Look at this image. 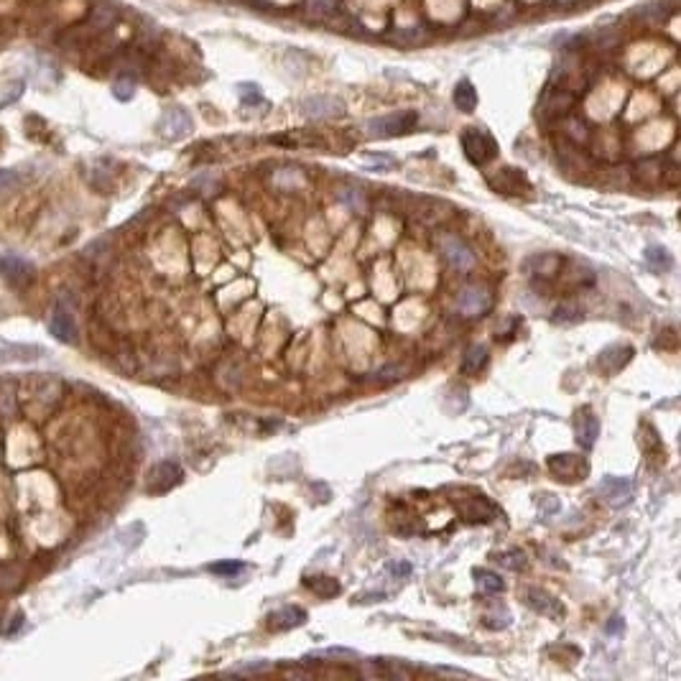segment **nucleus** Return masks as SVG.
<instances>
[{
  "instance_id": "393cba45",
  "label": "nucleus",
  "mask_w": 681,
  "mask_h": 681,
  "mask_svg": "<svg viewBox=\"0 0 681 681\" xmlns=\"http://www.w3.org/2000/svg\"><path fill=\"white\" fill-rule=\"evenodd\" d=\"M497 561L503 564L505 569H513V572H518V569H526V554H523L521 548H510V551H505V554L497 556Z\"/></svg>"
},
{
  "instance_id": "2f4dec72",
  "label": "nucleus",
  "mask_w": 681,
  "mask_h": 681,
  "mask_svg": "<svg viewBox=\"0 0 681 681\" xmlns=\"http://www.w3.org/2000/svg\"><path fill=\"white\" fill-rule=\"evenodd\" d=\"M388 572L393 574V577H408L411 574V564H406V561H395V564H390Z\"/></svg>"
},
{
  "instance_id": "2eb2a0df",
  "label": "nucleus",
  "mask_w": 681,
  "mask_h": 681,
  "mask_svg": "<svg viewBox=\"0 0 681 681\" xmlns=\"http://www.w3.org/2000/svg\"><path fill=\"white\" fill-rule=\"evenodd\" d=\"M304 623H306V610L293 607V605L278 607L276 612L268 615V628H271L274 633L291 631V628H299V625H304Z\"/></svg>"
},
{
  "instance_id": "20e7f679",
  "label": "nucleus",
  "mask_w": 681,
  "mask_h": 681,
  "mask_svg": "<svg viewBox=\"0 0 681 681\" xmlns=\"http://www.w3.org/2000/svg\"><path fill=\"white\" fill-rule=\"evenodd\" d=\"M548 472H551L556 480H561V483H580V480L587 478L590 465H587V459L580 457V454L564 452V454L548 457Z\"/></svg>"
},
{
  "instance_id": "4be33fe9",
  "label": "nucleus",
  "mask_w": 681,
  "mask_h": 681,
  "mask_svg": "<svg viewBox=\"0 0 681 681\" xmlns=\"http://www.w3.org/2000/svg\"><path fill=\"white\" fill-rule=\"evenodd\" d=\"M0 271L6 276H28L31 266L21 261V258H16V255H6V258H0Z\"/></svg>"
},
{
  "instance_id": "39448f33",
  "label": "nucleus",
  "mask_w": 681,
  "mask_h": 681,
  "mask_svg": "<svg viewBox=\"0 0 681 681\" xmlns=\"http://www.w3.org/2000/svg\"><path fill=\"white\" fill-rule=\"evenodd\" d=\"M633 360V347L631 344H610V347H605V350L600 352L597 357V370L602 373V376H615V373H620V370L625 368V365Z\"/></svg>"
},
{
  "instance_id": "cd10ccee",
  "label": "nucleus",
  "mask_w": 681,
  "mask_h": 681,
  "mask_svg": "<svg viewBox=\"0 0 681 681\" xmlns=\"http://www.w3.org/2000/svg\"><path fill=\"white\" fill-rule=\"evenodd\" d=\"M237 92L242 95V102H245V105L261 102V89H258V84H237Z\"/></svg>"
},
{
  "instance_id": "423d86ee",
  "label": "nucleus",
  "mask_w": 681,
  "mask_h": 681,
  "mask_svg": "<svg viewBox=\"0 0 681 681\" xmlns=\"http://www.w3.org/2000/svg\"><path fill=\"white\" fill-rule=\"evenodd\" d=\"M181 478H184V472H181V467L176 462H159L148 472V493L171 490V488H176L181 483Z\"/></svg>"
},
{
  "instance_id": "6e6552de",
  "label": "nucleus",
  "mask_w": 681,
  "mask_h": 681,
  "mask_svg": "<svg viewBox=\"0 0 681 681\" xmlns=\"http://www.w3.org/2000/svg\"><path fill=\"white\" fill-rule=\"evenodd\" d=\"M597 493L605 497V503L625 505L633 497V483L628 478H615V475H607V478L600 480Z\"/></svg>"
},
{
  "instance_id": "dca6fc26",
  "label": "nucleus",
  "mask_w": 681,
  "mask_h": 681,
  "mask_svg": "<svg viewBox=\"0 0 681 681\" xmlns=\"http://www.w3.org/2000/svg\"><path fill=\"white\" fill-rule=\"evenodd\" d=\"M526 605L534 607L539 615H546V618H564V607H561V602L556 597H551L548 592H544V590H529L526 592Z\"/></svg>"
},
{
  "instance_id": "0eeeda50",
  "label": "nucleus",
  "mask_w": 681,
  "mask_h": 681,
  "mask_svg": "<svg viewBox=\"0 0 681 681\" xmlns=\"http://www.w3.org/2000/svg\"><path fill=\"white\" fill-rule=\"evenodd\" d=\"M161 135L169 140H179L191 133V115L184 108H169L161 118Z\"/></svg>"
},
{
  "instance_id": "f8f14e48",
  "label": "nucleus",
  "mask_w": 681,
  "mask_h": 681,
  "mask_svg": "<svg viewBox=\"0 0 681 681\" xmlns=\"http://www.w3.org/2000/svg\"><path fill=\"white\" fill-rule=\"evenodd\" d=\"M490 186L500 194H521L529 189V179L521 169H500L495 176H490Z\"/></svg>"
},
{
  "instance_id": "1a4fd4ad",
  "label": "nucleus",
  "mask_w": 681,
  "mask_h": 681,
  "mask_svg": "<svg viewBox=\"0 0 681 681\" xmlns=\"http://www.w3.org/2000/svg\"><path fill=\"white\" fill-rule=\"evenodd\" d=\"M490 304H493L490 293L485 291V288H478V286L465 288L457 299V309L465 314V317H483V314L490 309Z\"/></svg>"
},
{
  "instance_id": "7c9ffc66",
  "label": "nucleus",
  "mask_w": 681,
  "mask_h": 681,
  "mask_svg": "<svg viewBox=\"0 0 681 681\" xmlns=\"http://www.w3.org/2000/svg\"><path fill=\"white\" fill-rule=\"evenodd\" d=\"M210 572H215V574H227V577H232V574L242 572V564H240V561H220V564H212Z\"/></svg>"
},
{
  "instance_id": "6ab92c4d",
  "label": "nucleus",
  "mask_w": 681,
  "mask_h": 681,
  "mask_svg": "<svg viewBox=\"0 0 681 681\" xmlns=\"http://www.w3.org/2000/svg\"><path fill=\"white\" fill-rule=\"evenodd\" d=\"M485 365H488V347H483V344L467 347V352L462 355V373L465 376H478V373L485 370Z\"/></svg>"
},
{
  "instance_id": "c756f323",
  "label": "nucleus",
  "mask_w": 681,
  "mask_h": 681,
  "mask_svg": "<svg viewBox=\"0 0 681 681\" xmlns=\"http://www.w3.org/2000/svg\"><path fill=\"white\" fill-rule=\"evenodd\" d=\"M18 181H21L18 171H13V169H0V194H3V191H11Z\"/></svg>"
},
{
  "instance_id": "f257e3e1",
  "label": "nucleus",
  "mask_w": 681,
  "mask_h": 681,
  "mask_svg": "<svg viewBox=\"0 0 681 681\" xmlns=\"http://www.w3.org/2000/svg\"><path fill=\"white\" fill-rule=\"evenodd\" d=\"M419 123V113L416 110H398V113L381 115L373 120L365 123V130L373 138H393V135H403L408 130H414Z\"/></svg>"
},
{
  "instance_id": "4468645a",
  "label": "nucleus",
  "mask_w": 681,
  "mask_h": 681,
  "mask_svg": "<svg viewBox=\"0 0 681 681\" xmlns=\"http://www.w3.org/2000/svg\"><path fill=\"white\" fill-rule=\"evenodd\" d=\"M574 432H577V441H580L582 449H592L600 437L597 416H595L590 408H582L580 414H577V421H574Z\"/></svg>"
},
{
  "instance_id": "c85d7f7f",
  "label": "nucleus",
  "mask_w": 681,
  "mask_h": 681,
  "mask_svg": "<svg viewBox=\"0 0 681 681\" xmlns=\"http://www.w3.org/2000/svg\"><path fill=\"white\" fill-rule=\"evenodd\" d=\"M582 319V312L577 309V306H559L556 309V317H554V322H580Z\"/></svg>"
},
{
  "instance_id": "bb28decb",
  "label": "nucleus",
  "mask_w": 681,
  "mask_h": 681,
  "mask_svg": "<svg viewBox=\"0 0 681 681\" xmlns=\"http://www.w3.org/2000/svg\"><path fill=\"white\" fill-rule=\"evenodd\" d=\"M365 159L370 161V166H376L378 171H388V169H393L395 166L393 156H385V153H368Z\"/></svg>"
},
{
  "instance_id": "412c9836",
  "label": "nucleus",
  "mask_w": 681,
  "mask_h": 681,
  "mask_svg": "<svg viewBox=\"0 0 681 681\" xmlns=\"http://www.w3.org/2000/svg\"><path fill=\"white\" fill-rule=\"evenodd\" d=\"M475 585H478V592L485 595V597L500 595L505 590V582L493 569H475Z\"/></svg>"
},
{
  "instance_id": "473e14b6",
  "label": "nucleus",
  "mask_w": 681,
  "mask_h": 681,
  "mask_svg": "<svg viewBox=\"0 0 681 681\" xmlns=\"http://www.w3.org/2000/svg\"><path fill=\"white\" fill-rule=\"evenodd\" d=\"M342 199H344V202H350L352 207H363V197H360V191H342Z\"/></svg>"
},
{
  "instance_id": "7ed1b4c3",
  "label": "nucleus",
  "mask_w": 681,
  "mask_h": 681,
  "mask_svg": "<svg viewBox=\"0 0 681 681\" xmlns=\"http://www.w3.org/2000/svg\"><path fill=\"white\" fill-rule=\"evenodd\" d=\"M454 505H457L459 516L465 518L467 523H488L500 516V508L493 500H488L483 493H470V497H454Z\"/></svg>"
},
{
  "instance_id": "b1692460",
  "label": "nucleus",
  "mask_w": 681,
  "mask_h": 681,
  "mask_svg": "<svg viewBox=\"0 0 681 681\" xmlns=\"http://www.w3.org/2000/svg\"><path fill=\"white\" fill-rule=\"evenodd\" d=\"M646 263H648L653 271H669V268H671V255L666 253L663 248H648V250H646Z\"/></svg>"
},
{
  "instance_id": "a878e982",
  "label": "nucleus",
  "mask_w": 681,
  "mask_h": 681,
  "mask_svg": "<svg viewBox=\"0 0 681 681\" xmlns=\"http://www.w3.org/2000/svg\"><path fill=\"white\" fill-rule=\"evenodd\" d=\"M133 92H135V82L133 79H118V82L113 84V95L118 97V100H130L133 97Z\"/></svg>"
},
{
  "instance_id": "aec40b11",
  "label": "nucleus",
  "mask_w": 681,
  "mask_h": 681,
  "mask_svg": "<svg viewBox=\"0 0 681 681\" xmlns=\"http://www.w3.org/2000/svg\"><path fill=\"white\" fill-rule=\"evenodd\" d=\"M454 105H457V110H462V113H472V110L478 108V89H475V84H472L470 79H459V82L454 84Z\"/></svg>"
},
{
  "instance_id": "5701e85b",
  "label": "nucleus",
  "mask_w": 681,
  "mask_h": 681,
  "mask_svg": "<svg viewBox=\"0 0 681 681\" xmlns=\"http://www.w3.org/2000/svg\"><path fill=\"white\" fill-rule=\"evenodd\" d=\"M23 89H26L23 79H13V82H8L6 87L0 89V110L8 108V105H13V102L18 100V97L23 95Z\"/></svg>"
},
{
  "instance_id": "72a5a7b5",
  "label": "nucleus",
  "mask_w": 681,
  "mask_h": 681,
  "mask_svg": "<svg viewBox=\"0 0 681 681\" xmlns=\"http://www.w3.org/2000/svg\"><path fill=\"white\" fill-rule=\"evenodd\" d=\"M615 623H610L607 625V633H618V631H623V618H612Z\"/></svg>"
},
{
  "instance_id": "9b49d317",
  "label": "nucleus",
  "mask_w": 681,
  "mask_h": 681,
  "mask_svg": "<svg viewBox=\"0 0 681 681\" xmlns=\"http://www.w3.org/2000/svg\"><path fill=\"white\" fill-rule=\"evenodd\" d=\"M49 332L54 334L57 339H62V342L72 344L77 339V327H74V319H72L69 309L64 304H57L54 309H51V317H49Z\"/></svg>"
},
{
  "instance_id": "ddd939ff",
  "label": "nucleus",
  "mask_w": 681,
  "mask_h": 681,
  "mask_svg": "<svg viewBox=\"0 0 681 681\" xmlns=\"http://www.w3.org/2000/svg\"><path fill=\"white\" fill-rule=\"evenodd\" d=\"M301 110H304V115H309V118H334V115L344 113L342 102L330 95L306 97V100L301 102Z\"/></svg>"
},
{
  "instance_id": "f03ea898",
  "label": "nucleus",
  "mask_w": 681,
  "mask_h": 681,
  "mask_svg": "<svg viewBox=\"0 0 681 681\" xmlns=\"http://www.w3.org/2000/svg\"><path fill=\"white\" fill-rule=\"evenodd\" d=\"M459 140H462V151H465L467 161L475 166L490 164V161L497 156L495 138H493L488 130H483V128H467Z\"/></svg>"
},
{
  "instance_id": "9d476101",
  "label": "nucleus",
  "mask_w": 681,
  "mask_h": 681,
  "mask_svg": "<svg viewBox=\"0 0 681 681\" xmlns=\"http://www.w3.org/2000/svg\"><path fill=\"white\" fill-rule=\"evenodd\" d=\"M439 248H441V253H444V258L452 263L454 268H462V271H465V268L475 266V253H472L459 237H454V235L439 237Z\"/></svg>"
},
{
  "instance_id": "f3484780",
  "label": "nucleus",
  "mask_w": 681,
  "mask_h": 681,
  "mask_svg": "<svg viewBox=\"0 0 681 681\" xmlns=\"http://www.w3.org/2000/svg\"><path fill=\"white\" fill-rule=\"evenodd\" d=\"M44 355L41 347L36 344H13V347H3L0 350V365L6 363H33Z\"/></svg>"
},
{
  "instance_id": "a211bd4d",
  "label": "nucleus",
  "mask_w": 681,
  "mask_h": 681,
  "mask_svg": "<svg viewBox=\"0 0 681 681\" xmlns=\"http://www.w3.org/2000/svg\"><path fill=\"white\" fill-rule=\"evenodd\" d=\"M304 587H306V590H312V592L317 595V597H322V600L337 597V595L342 592L339 582L334 580V577H325V574H319V577H306Z\"/></svg>"
}]
</instances>
